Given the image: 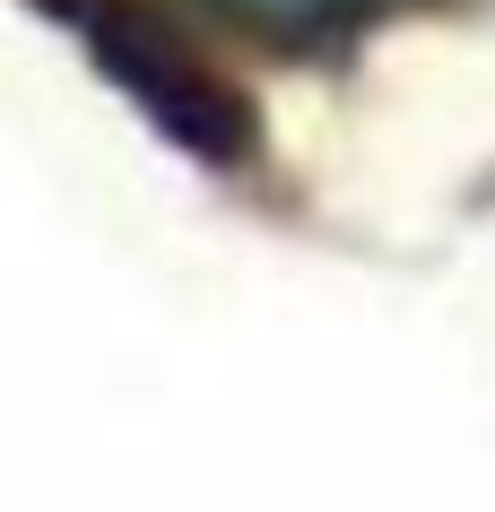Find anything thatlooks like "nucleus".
I'll use <instances>...</instances> for the list:
<instances>
[{
  "instance_id": "obj_1",
  "label": "nucleus",
  "mask_w": 495,
  "mask_h": 512,
  "mask_svg": "<svg viewBox=\"0 0 495 512\" xmlns=\"http://www.w3.org/2000/svg\"><path fill=\"white\" fill-rule=\"evenodd\" d=\"M61 18H79V35L96 44V61L113 70V87H122V96L174 139V148L218 157V165H235L252 148V113L235 105L192 53H174L165 35H148L139 18H122L113 0H79V9H61Z\"/></svg>"
},
{
  "instance_id": "obj_2",
  "label": "nucleus",
  "mask_w": 495,
  "mask_h": 512,
  "mask_svg": "<svg viewBox=\"0 0 495 512\" xmlns=\"http://www.w3.org/2000/svg\"><path fill=\"white\" fill-rule=\"evenodd\" d=\"M226 18H244V27H261V35H313V27H330L348 0H218Z\"/></svg>"
}]
</instances>
